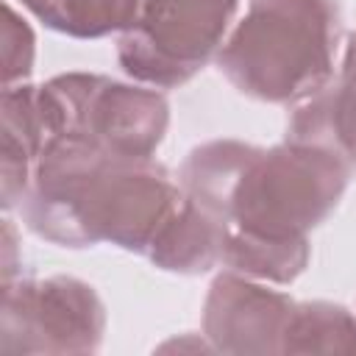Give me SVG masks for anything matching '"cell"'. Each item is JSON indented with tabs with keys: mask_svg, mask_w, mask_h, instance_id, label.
Segmentation results:
<instances>
[{
	"mask_svg": "<svg viewBox=\"0 0 356 356\" xmlns=\"http://www.w3.org/2000/svg\"><path fill=\"white\" fill-rule=\"evenodd\" d=\"M33 53H36V39H33L31 25L11 6H6V19H3V86L25 83V78L33 70Z\"/></svg>",
	"mask_w": 356,
	"mask_h": 356,
	"instance_id": "obj_13",
	"label": "cell"
},
{
	"mask_svg": "<svg viewBox=\"0 0 356 356\" xmlns=\"http://www.w3.org/2000/svg\"><path fill=\"white\" fill-rule=\"evenodd\" d=\"M106 334V306L95 286L72 275L3 284L0 353H95Z\"/></svg>",
	"mask_w": 356,
	"mask_h": 356,
	"instance_id": "obj_6",
	"label": "cell"
},
{
	"mask_svg": "<svg viewBox=\"0 0 356 356\" xmlns=\"http://www.w3.org/2000/svg\"><path fill=\"white\" fill-rule=\"evenodd\" d=\"M350 161L328 147L286 139L256 147L225 192L214 217L225 236L264 242H303L339 203Z\"/></svg>",
	"mask_w": 356,
	"mask_h": 356,
	"instance_id": "obj_3",
	"label": "cell"
},
{
	"mask_svg": "<svg viewBox=\"0 0 356 356\" xmlns=\"http://www.w3.org/2000/svg\"><path fill=\"white\" fill-rule=\"evenodd\" d=\"M181 203V189L153 159L114 156L78 136H53L33 167L22 217L61 248L111 242L147 256Z\"/></svg>",
	"mask_w": 356,
	"mask_h": 356,
	"instance_id": "obj_1",
	"label": "cell"
},
{
	"mask_svg": "<svg viewBox=\"0 0 356 356\" xmlns=\"http://www.w3.org/2000/svg\"><path fill=\"white\" fill-rule=\"evenodd\" d=\"M292 309L289 295L225 270L203 303V339L217 353H281Z\"/></svg>",
	"mask_w": 356,
	"mask_h": 356,
	"instance_id": "obj_7",
	"label": "cell"
},
{
	"mask_svg": "<svg viewBox=\"0 0 356 356\" xmlns=\"http://www.w3.org/2000/svg\"><path fill=\"white\" fill-rule=\"evenodd\" d=\"M222 245L225 225L181 192V203L156 234L147 259L167 273L197 275L222 264Z\"/></svg>",
	"mask_w": 356,
	"mask_h": 356,
	"instance_id": "obj_10",
	"label": "cell"
},
{
	"mask_svg": "<svg viewBox=\"0 0 356 356\" xmlns=\"http://www.w3.org/2000/svg\"><path fill=\"white\" fill-rule=\"evenodd\" d=\"M337 44V0H248L217 67L248 97L298 106L334 81Z\"/></svg>",
	"mask_w": 356,
	"mask_h": 356,
	"instance_id": "obj_2",
	"label": "cell"
},
{
	"mask_svg": "<svg viewBox=\"0 0 356 356\" xmlns=\"http://www.w3.org/2000/svg\"><path fill=\"white\" fill-rule=\"evenodd\" d=\"M350 164H356V153H353V159H350Z\"/></svg>",
	"mask_w": 356,
	"mask_h": 356,
	"instance_id": "obj_14",
	"label": "cell"
},
{
	"mask_svg": "<svg viewBox=\"0 0 356 356\" xmlns=\"http://www.w3.org/2000/svg\"><path fill=\"white\" fill-rule=\"evenodd\" d=\"M39 103L53 136H78L114 156L153 159L170 125L161 92L95 72L56 75L39 86Z\"/></svg>",
	"mask_w": 356,
	"mask_h": 356,
	"instance_id": "obj_4",
	"label": "cell"
},
{
	"mask_svg": "<svg viewBox=\"0 0 356 356\" xmlns=\"http://www.w3.org/2000/svg\"><path fill=\"white\" fill-rule=\"evenodd\" d=\"M286 139L328 147L348 161L356 153V33L348 39L339 78L295 106Z\"/></svg>",
	"mask_w": 356,
	"mask_h": 356,
	"instance_id": "obj_9",
	"label": "cell"
},
{
	"mask_svg": "<svg viewBox=\"0 0 356 356\" xmlns=\"http://www.w3.org/2000/svg\"><path fill=\"white\" fill-rule=\"evenodd\" d=\"M47 28L75 36L97 39L125 33L142 11V0H19Z\"/></svg>",
	"mask_w": 356,
	"mask_h": 356,
	"instance_id": "obj_11",
	"label": "cell"
},
{
	"mask_svg": "<svg viewBox=\"0 0 356 356\" xmlns=\"http://www.w3.org/2000/svg\"><path fill=\"white\" fill-rule=\"evenodd\" d=\"M239 0H142L139 19L120 33V67L139 83L172 89L195 78L236 14Z\"/></svg>",
	"mask_w": 356,
	"mask_h": 356,
	"instance_id": "obj_5",
	"label": "cell"
},
{
	"mask_svg": "<svg viewBox=\"0 0 356 356\" xmlns=\"http://www.w3.org/2000/svg\"><path fill=\"white\" fill-rule=\"evenodd\" d=\"M281 353H356V314L328 300L295 303Z\"/></svg>",
	"mask_w": 356,
	"mask_h": 356,
	"instance_id": "obj_12",
	"label": "cell"
},
{
	"mask_svg": "<svg viewBox=\"0 0 356 356\" xmlns=\"http://www.w3.org/2000/svg\"><path fill=\"white\" fill-rule=\"evenodd\" d=\"M0 186H3V209L22 206L36 159L47 145V125L39 103V86L17 83L3 86L0 97Z\"/></svg>",
	"mask_w": 356,
	"mask_h": 356,
	"instance_id": "obj_8",
	"label": "cell"
}]
</instances>
